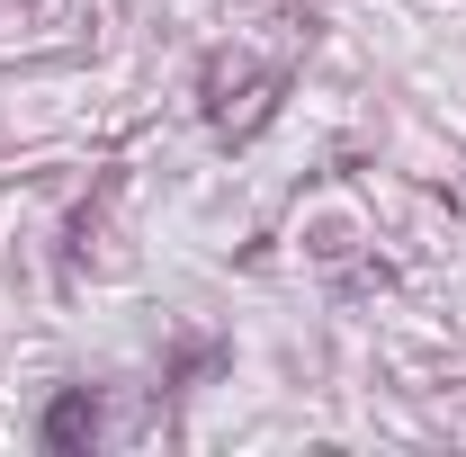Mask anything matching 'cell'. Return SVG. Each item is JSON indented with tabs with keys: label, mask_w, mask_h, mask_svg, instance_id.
<instances>
[{
	"label": "cell",
	"mask_w": 466,
	"mask_h": 457,
	"mask_svg": "<svg viewBox=\"0 0 466 457\" xmlns=\"http://www.w3.org/2000/svg\"><path fill=\"white\" fill-rule=\"evenodd\" d=\"M81 431H99V412H90V395H63V403H55V421H46V440H55V449H72Z\"/></svg>",
	"instance_id": "obj_1"
}]
</instances>
